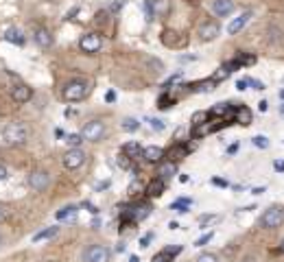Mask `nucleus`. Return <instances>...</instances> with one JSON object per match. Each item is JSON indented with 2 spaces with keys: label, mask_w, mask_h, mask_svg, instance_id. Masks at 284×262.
Here are the masks:
<instances>
[{
  "label": "nucleus",
  "mask_w": 284,
  "mask_h": 262,
  "mask_svg": "<svg viewBox=\"0 0 284 262\" xmlns=\"http://www.w3.org/2000/svg\"><path fill=\"white\" fill-rule=\"evenodd\" d=\"M26 136H28V129L24 122H9V125L5 127L3 131V140L5 144H9V147H16V144H24L26 142Z\"/></svg>",
  "instance_id": "f257e3e1"
},
{
  "label": "nucleus",
  "mask_w": 284,
  "mask_h": 262,
  "mask_svg": "<svg viewBox=\"0 0 284 262\" xmlns=\"http://www.w3.org/2000/svg\"><path fill=\"white\" fill-rule=\"evenodd\" d=\"M260 225L265 230H278L284 225V206H271L260 216Z\"/></svg>",
  "instance_id": "f03ea898"
},
{
  "label": "nucleus",
  "mask_w": 284,
  "mask_h": 262,
  "mask_svg": "<svg viewBox=\"0 0 284 262\" xmlns=\"http://www.w3.org/2000/svg\"><path fill=\"white\" fill-rule=\"evenodd\" d=\"M87 94H90V85L85 81H70L68 85L64 87V99L70 101V103H77V101H83Z\"/></svg>",
  "instance_id": "7ed1b4c3"
},
{
  "label": "nucleus",
  "mask_w": 284,
  "mask_h": 262,
  "mask_svg": "<svg viewBox=\"0 0 284 262\" xmlns=\"http://www.w3.org/2000/svg\"><path fill=\"white\" fill-rule=\"evenodd\" d=\"M112 251L105 245H92L83 251V262H109Z\"/></svg>",
  "instance_id": "20e7f679"
},
{
  "label": "nucleus",
  "mask_w": 284,
  "mask_h": 262,
  "mask_svg": "<svg viewBox=\"0 0 284 262\" xmlns=\"http://www.w3.org/2000/svg\"><path fill=\"white\" fill-rule=\"evenodd\" d=\"M81 136L83 140H90V142H97L105 136V125L101 120H90L87 125L81 129Z\"/></svg>",
  "instance_id": "39448f33"
},
{
  "label": "nucleus",
  "mask_w": 284,
  "mask_h": 262,
  "mask_svg": "<svg viewBox=\"0 0 284 262\" xmlns=\"http://www.w3.org/2000/svg\"><path fill=\"white\" fill-rule=\"evenodd\" d=\"M101 46H103V40H101L99 33H87L81 38V42H79V48H81L83 53H90V55L99 53Z\"/></svg>",
  "instance_id": "423d86ee"
},
{
  "label": "nucleus",
  "mask_w": 284,
  "mask_h": 262,
  "mask_svg": "<svg viewBox=\"0 0 284 262\" xmlns=\"http://www.w3.org/2000/svg\"><path fill=\"white\" fill-rule=\"evenodd\" d=\"M83 162H85V153L81 149H70L64 155V166L68 171H75V169H79V166H83Z\"/></svg>",
  "instance_id": "0eeeda50"
},
{
  "label": "nucleus",
  "mask_w": 284,
  "mask_h": 262,
  "mask_svg": "<svg viewBox=\"0 0 284 262\" xmlns=\"http://www.w3.org/2000/svg\"><path fill=\"white\" fill-rule=\"evenodd\" d=\"M218 33H221V26H218V22H214V20L199 26V40L201 42H212Z\"/></svg>",
  "instance_id": "6e6552de"
},
{
  "label": "nucleus",
  "mask_w": 284,
  "mask_h": 262,
  "mask_svg": "<svg viewBox=\"0 0 284 262\" xmlns=\"http://www.w3.org/2000/svg\"><path fill=\"white\" fill-rule=\"evenodd\" d=\"M48 181H50V177L46 171H33L31 177H28V186H31L33 190H46Z\"/></svg>",
  "instance_id": "1a4fd4ad"
},
{
  "label": "nucleus",
  "mask_w": 284,
  "mask_h": 262,
  "mask_svg": "<svg viewBox=\"0 0 284 262\" xmlns=\"http://www.w3.org/2000/svg\"><path fill=\"white\" fill-rule=\"evenodd\" d=\"M179 253H181V247H164L151 258V262H175Z\"/></svg>",
  "instance_id": "9d476101"
},
{
  "label": "nucleus",
  "mask_w": 284,
  "mask_h": 262,
  "mask_svg": "<svg viewBox=\"0 0 284 262\" xmlns=\"http://www.w3.org/2000/svg\"><path fill=\"white\" fill-rule=\"evenodd\" d=\"M151 210H153V208L149 206V203H140V206H134L131 210H127L125 216L131 218V221H144V218L151 214Z\"/></svg>",
  "instance_id": "9b49d317"
},
{
  "label": "nucleus",
  "mask_w": 284,
  "mask_h": 262,
  "mask_svg": "<svg viewBox=\"0 0 284 262\" xmlns=\"http://www.w3.org/2000/svg\"><path fill=\"white\" fill-rule=\"evenodd\" d=\"M11 96H13L16 103H28V101L33 99V90L28 85H24V83H18L16 87H13Z\"/></svg>",
  "instance_id": "f8f14e48"
},
{
  "label": "nucleus",
  "mask_w": 284,
  "mask_h": 262,
  "mask_svg": "<svg viewBox=\"0 0 284 262\" xmlns=\"http://www.w3.org/2000/svg\"><path fill=\"white\" fill-rule=\"evenodd\" d=\"M249 18H251V11H245V13H240L238 18H234V20H232L230 24H228V33H230V35H236L238 31H243V28H245V24H247V22H249Z\"/></svg>",
  "instance_id": "ddd939ff"
},
{
  "label": "nucleus",
  "mask_w": 284,
  "mask_h": 262,
  "mask_svg": "<svg viewBox=\"0 0 284 262\" xmlns=\"http://www.w3.org/2000/svg\"><path fill=\"white\" fill-rule=\"evenodd\" d=\"M212 11L218 18H225L234 11V0H214L212 3Z\"/></svg>",
  "instance_id": "4468645a"
},
{
  "label": "nucleus",
  "mask_w": 284,
  "mask_h": 262,
  "mask_svg": "<svg viewBox=\"0 0 284 262\" xmlns=\"http://www.w3.org/2000/svg\"><path fill=\"white\" fill-rule=\"evenodd\" d=\"M175 173H177V164L171 162V159H169V162H164V159H162V162L157 164V177H160V179L166 181V179L175 177Z\"/></svg>",
  "instance_id": "2eb2a0df"
},
{
  "label": "nucleus",
  "mask_w": 284,
  "mask_h": 262,
  "mask_svg": "<svg viewBox=\"0 0 284 262\" xmlns=\"http://www.w3.org/2000/svg\"><path fill=\"white\" fill-rule=\"evenodd\" d=\"M35 44L38 46H42V48H48L50 44H53V35H50V31L48 28H44V26H40V28H35Z\"/></svg>",
  "instance_id": "dca6fc26"
},
{
  "label": "nucleus",
  "mask_w": 284,
  "mask_h": 262,
  "mask_svg": "<svg viewBox=\"0 0 284 262\" xmlns=\"http://www.w3.org/2000/svg\"><path fill=\"white\" fill-rule=\"evenodd\" d=\"M142 157L147 159V162H151V164H160V162L164 159V151L160 149V147H155V144H153V147H147V149H144Z\"/></svg>",
  "instance_id": "f3484780"
},
{
  "label": "nucleus",
  "mask_w": 284,
  "mask_h": 262,
  "mask_svg": "<svg viewBox=\"0 0 284 262\" xmlns=\"http://www.w3.org/2000/svg\"><path fill=\"white\" fill-rule=\"evenodd\" d=\"M153 16H169L171 13V0H149Z\"/></svg>",
  "instance_id": "a211bd4d"
},
{
  "label": "nucleus",
  "mask_w": 284,
  "mask_h": 262,
  "mask_svg": "<svg viewBox=\"0 0 284 262\" xmlns=\"http://www.w3.org/2000/svg\"><path fill=\"white\" fill-rule=\"evenodd\" d=\"M164 188H166V181L164 179H160V177H153L149 181V186H147V194L149 196H160L164 192Z\"/></svg>",
  "instance_id": "6ab92c4d"
},
{
  "label": "nucleus",
  "mask_w": 284,
  "mask_h": 262,
  "mask_svg": "<svg viewBox=\"0 0 284 262\" xmlns=\"http://www.w3.org/2000/svg\"><path fill=\"white\" fill-rule=\"evenodd\" d=\"M142 153H144V149H142L138 142H127V144H122V155H127L129 159L140 157Z\"/></svg>",
  "instance_id": "aec40b11"
},
{
  "label": "nucleus",
  "mask_w": 284,
  "mask_h": 262,
  "mask_svg": "<svg viewBox=\"0 0 284 262\" xmlns=\"http://www.w3.org/2000/svg\"><path fill=\"white\" fill-rule=\"evenodd\" d=\"M57 232H59V227H46V230H42V232H38V234L33 236V243H42V240H48V238H55L57 236Z\"/></svg>",
  "instance_id": "412c9836"
},
{
  "label": "nucleus",
  "mask_w": 284,
  "mask_h": 262,
  "mask_svg": "<svg viewBox=\"0 0 284 262\" xmlns=\"http://www.w3.org/2000/svg\"><path fill=\"white\" fill-rule=\"evenodd\" d=\"M5 40L11 42V44H18V46H22V44H24V35H22L20 28H9V31L5 33Z\"/></svg>",
  "instance_id": "4be33fe9"
},
{
  "label": "nucleus",
  "mask_w": 284,
  "mask_h": 262,
  "mask_svg": "<svg viewBox=\"0 0 284 262\" xmlns=\"http://www.w3.org/2000/svg\"><path fill=\"white\" fill-rule=\"evenodd\" d=\"M236 122L238 125H249L251 122V112L247 107H236Z\"/></svg>",
  "instance_id": "5701e85b"
},
{
  "label": "nucleus",
  "mask_w": 284,
  "mask_h": 262,
  "mask_svg": "<svg viewBox=\"0 0 284 262\" xmlns=\"http://www.w3.org/2000/svg\"><path fill=\"white\" fill-rule=\"evenodd\" d=\"M193 206V201L191 199H177V201H173V210H177V212H188V208Z\"/></svg>",
  "instance_id": "b1692460"
},
{
  "label": "nucleus",
  "mask_w": 284,
  "mask_h": 262,
  "mask_svg": "<svg viewBox=\"0 0 284 262\" xmlns=\"http://www.w3.org/2000/svg\"><path fill=\"white\" fill-rule=\"evenodd\" d=\"M136 129H140V120H136V118H125L122 120V131H136Z\"/></svg>",
  "instance_id": "393cba45"
},
{
  "label": "nucleus",
  "mask_w": 284,
  "mask_h": 262,
  "mask_svg": "<svg viewBox=\"0 0 284 262\" xmlns=\"http://www.w3.org/2000/svg\"><path fill=\"white\" fill-rule=\"evenodd\" d=\"M77 214V208L75 206H68V208H64V210H59V212H57V218H59V221H66V218H72Z\"/></svg>",
  "instance_id": "a878e982"
},
{
  "label": "nucleus",
  "mask_w": 284,
  "mask_h": 262,
  "mask_svg": "<svg viewBox=\"0 0 284 262\" xmlns=\"http://www.w3.org/2000/svg\"><path fill=\"white\" fill-rule=\"evenodd\" d=\"M188 153V149L184 147V144H179L177 149H171V162H177V159H181Z\"/></svg>",
  "instance_id": "bb28decb"
},
{
  "label": "nucleus",
  "mask_w": 284,
  "mask_h": 262,
  "mask_svg": "<svg viewBox=\"0 0 284 262\" xmlns=\"http://www.w3.org/2000/svg\"><path fill=\"white\" fill-rule=\"evenodd\" d=\"M210 118V112H197L195 116H193V125L197 127V125H206V120Z\"/></svg>",
  "instance_id": "cd10ccee"
},
{
  "label": "nucleus",
  "mask_w": 284,
  "mask_h": 262,
  "mask_svg": "<svg viewBox=\"0 0 284 262\" xmlns=\"http://www.w3.org/2000/svg\"><path fill=\"white\" fill-rule=\"evenodd\" d=\"M66 142H68L72 149H79V144L83 142V136L81 134H70L68 138H66Z\"/></svg>",
  "instance_id": "c85d7f7f"
},
{
  "label": "nucleus",
  "mask_w": 284,
  "mask_h": 262,
  "mask_svg": "<svg viewBox=\"0 0 284 262\" xmlns=\"http://www.w3.org/2000/svg\"><path fill=\"white\" fill-rule=\"evenodd\" d=\"M195 262H218V256H216V253H210V251H203V253L197 256Z\"/></svg>",
  "instance_id": "c756f323"
},
{
  "label": "nucleus",
  "mask_w": 284,
  "mask_h": 262,
  "mask_svg": "<svg viewBox=\"0 0 284 262\" xmlns=\"http://www.w3.org/2000/svg\"><path fill=\"white\" fill-rule=\"evenodd\" d=\"M251 142H254V147H258V149H269V140L265 136H254Z\"/></svg>",
  "instance_id": "7c9ffc66"
},
{
  "label": "nucleus",
  "mask_w": 284,
  "mask_h": 262,
  "mask_svg": "<svg viewBox=\"0 0 284 262\" xmlns=\"http://www.w3.org/2000/svg\"><path fill=\"white\" fill-rule=\"evenodd\" d=\"M228 109H230V105H228V103H218L216 107L210 109V116H223L225 112H228Z\"/></svg>",
  "instance_id": "2f4dec72"
},
{
  "label": "nucleus",
  "mask_w": 284,
  "mask_h": 262,
  "mask_svg": "<svg viewBox=\"0 0 284 262\" xmlns=\"http://www.w3.org/2000/svg\"><path fill=\"white\" fill-rule=\"evenodd\" d=\"M171 103H175V101L169 96V94H162V96H160V101H157V107L166 109V107H171Z\"/></svg>",
  "instance_id": "473e14b6"
},
{
  "label": "nucleus",
  "mask_w": 284,
  "mask_h": 262,
  "mask_svg": "<svg viewBox=\"0 0 284 262\" xmlns=\"http://www.w3.org/2000/svg\"><path fill=\"white\" fill-rule=\"evenodd\" d=\"M149 125H151V129L153 131H164V120H157V118H149Z\"/></svg>",
  "instance_id": "72a5a7b5"
},
{
  "label": "nucleus",
  "mask_w": 284,
  "mask_h": 262,
  "mask_svg": "<svg viewBox=\"0 0 284 262\" xmlns=\"http://www.w3.org/2000/svg\"><path fill=\"white\" fill-rule=\"evenodd\" d=\"M212 85H214V81H212V79H210V81L197 83V87H195V90H197V92H208V90H212Z\"/></svg>",
  "instance_id": "f704fd0d"
},
{
  "label": "nucleus",
  "mask_w": 284,
  "mask_h": 262,
  "mask_svg": "<svg viewBox=\"0 0 284 262\" xmlns=\"http://www.w3.org/2000/svg\"><path fill=\"white\" fill-rule=\"evenodd\" d=\"M138 192H142V184H140V179H134L129 186V194H138Z\"/></svg>",
  "instance_id": "c9c22d12"
},
{
  "label": "nucleus",
  "mask_w": 284,
  "mask_h": 262,
  "mask_svg": "<svg viewBox=\"0 0 284 262\" xmlns=\"http://www.w3.org/2000/svg\"><path fill=\"white\" fill-rule=\"evenodd\" d=\"M212 232H208V234H203L201 238H197V243H195V247H203V245H206V243H210V240H212Z\"/></svg>",
  "instance_id": "e433bc0d"
},
{
  "label": "nucleus",
  "mask_w": 284,
  "mask_h": 262,
  "mask_svg": "<svg viewBox=\"0 0 284 262\" xmlns=\"http://www.w3.org/2000/svg\"><path fill=\"white\" fill-rule=\"evenodd\" d=\"M249 85L254 87V90H265V83L258 81V79H249Z\"/></svg>",
  "instance_id": "4c0bfd02"
},
{
  "label": "nucleus",
  "mask_w": 284,
  "mask_h": 262,
  "mask_svg": "<svg viewBox=\"0 0 284 262\" xmlns=\"http://www.w3.org/2000/svg\"><path fill=\"white\" fill-rule=\"evenodd\" d=\"M212 221H216V216H214V214H206V216H201V218H199V223H201V225H208V223H212Z\"/></svg>",
  "instance_id": "58836bf2"
},
{
  "label": "nucleus",
  "mask_w": 284,
  "mask_h": 262,
  "mask_svg": "<svg viewBox=\"0 0 284 262\" xmlns=\"http://www.w3.org/2000/svg\"><path fill=\"white\" fill-rule=\"evenodd\" d=\"M247 85H249V79H238V81H236L238 90H247Z\"/></svg>",
  "instance_id": "ea45409f"
},
{
  "label": "nucleus",
  "mask_w": 284,
  "mask_h": 262,
  "mask_svg": "<svg viewBox=\"0 0 284 262\" xmlns=\"http://www.w3.org/2000/svg\"><path fill=\"white\" fill-rule=\"evenodd\" d=\"M273 169L278 171V173H284V159H275V162H273Z\"/></svg>",
  "instance_id": "a19ab883"
},
{
  "label": "nucleus",
  "mask_w": 284,
  "mask_h": 262,
  "mask_svg": "<svg viewBox=\"0 0 284 262\" xmlns=\"http://www.w3.org/2000/svg\"><path fill=\"white\" fill-rule=\"evenodd\" d=\"M118 166H120V169H127V166H129V157H127V155H120Z\"/></svg>",
  "instance_id": "79ce46f5"
},
{
  "label": "nucleus",
  "mask_w": 284,
  "mask_h": 262,
  "mask_svg": "<svg viewBox=\"0 0 284 262\" xmlns=\"http://www.w3.org/2000/svg\"><path fill=\"white\" fill-rule=\"evenodd\" d=\"M83 208H85V210H90L92 214H97V212H99V210H97V206H92V203H87V201L83 203Z\"/></svg>",
  "instance_id": "37998d69"
},
{
  "label": "nucleus",
  "mask_w": 284,
  "mask_h": 262,
  "mask_svg": "<svg viewBox=\"0 0 284 262\" xmlns=\"http://www.w3.org/2000/svg\"><path fill=\"white\" fill-rule=\"evenodd\" d=\"M151 238H153V234H147V236H142V240H140V247H147Z\"/></svg>",
  "instance_id": "c03bdc74"
},
{
  "label": "nucleus",
  "mask_w": 284,
  "mask_h": 262,
  "mask_svg": "<svg viewBox=\"0 0 284 262\" xmlns=\"http://www.w3.org/2000/svg\"><path fill=\"white\" fill-rule=\"evenodd\" d=\"M212 184H214V186H223V188H225V186H228V181H225V179H218V177H214V179H212Z\"/></svg>",
  "instance_id": "a18cd8bd"
},
{
  "label": "nucleus",
  "mask_w": 284,
  "mask_h": 262,
  "mask_svg": "<svg viewBox=\"0 0 284 262\" xmlns=\"http://www.w3.org/2000/svg\"><path fill=\"white\" fill-rule=\"evenodd\" d=\"M258 109H260V112H267V109H269V103H267V101H260V103H258Z\"/></svg>",
  "instance_id": "49530a36"
},
{
  "label": "nucleus",
  "mask_w": 284,
  "mask_h": 262,
  "mask_svg": "<svg viewBox=\"0 0 284 262\" xmlns=\"http://www.w3.org/2000/svg\"><path fill=\"white\" fill-rule=\"evenodd\" d=\"M3 179H7V169L0 164V181H3Z\"/></svg>",
  "instance_id": "de8ad7c7"
},
{
  "label": "nucleus",
  "mask_w": 284,
  "mask_h": 262,
  "mask_svg": "<svg viewBox=\"0 0 284 262\" xmlns=\"http://www.w3.org/2000/svg\"><path fill=\"white\" fill-rule=\"evenodd\" d=\"M236 151H238V142H236V144H232V147L228 149V153H230V155H234V153H236Z\"/></svg>",
  "instance_id": "09e8293b"
},
{
  "label": "nucleus",
  "mask_w": 284,
  "mask_h": 262,
  "mask_svg": "<svg viewBox=\"0 0 284 262\" xmlns=\"http://www.w3.org/2000/svg\"><path fill=\"white\" fill-rule=\"evenodd\" d=\"M7 216V208L3 206V203H0V221H3V218Z\"/></svg>",
  "instance_id": "8fccbe9b"
},
{
  "label": "nucleus",
  "mask_w": 284,
  "mask_h": 262,
  "mask_svg": "<svg viewBox=\"0 0 284 262\" xmlns=\"http://www.w3.org/2000/svg\"><path fill=\"white\" fill-rule=\"evenodd\" d=\"M114 99H116V94H114V92H107V96H105V101H107V103H112Z\"/></svg>",
  "instance_id": "3c124183"
},
{
  "label": "nucleus",
  "mask_w": 284,
  "mask_h": 262,
  "mask_svg": "<svg viewBox=\"0 0 284 262\" xmlns=\"http://www.w3.org/2000/svg\"><path fill=\"white\" fill-rule=\"evenodd\" d=\"M262 192H265V188H254L251 190V194H262Z\"/></svg>",
  "instance_id": "603ef678"
},
{
  "label": "nucleus",
  "mask_w": 284,
  "mask_h": 262,
  "mask_svg": "<svg viewBox=\"0 0 284 262\" xmlns=\"http://www.w3.org/2000/svg\"><path fill=\"white\" fill-rule=\"evenodd\" d=\"M188 179H191V177H188V175H179V181H181V184H186Z\"/></svg>",
  "instance_id": "864d4df0"
},
{
  "label": "nucleus",
  "mask_w": 284,
  "mask_h": 262,
  "mask_svg": "<svg viewBox=\"0 0 284 262\" xmlns=\"http://www.w3.org/2000/svg\"><path fill=\"white\" fill-rule=\"evenodd\" d=\"M109 186V181H103V184H99L97 188H99V190H103V188H107Z\"/></svg>",
  "instance_id": "5fc2aeb1"
},
{
  "label": "nucleus",
  "mask_w": 284,
  "mask_h": 262,
  "mask_svg": "<svg viewBox=\"0 0 284 262\" xmlns=\"http://www.w3.org/2000/svg\"><path fill=\"white\" fill-rule=\"evenodd\" d=\"M275 251H278V253H284V240L280 243V247H278V249H275Z\"/></svg>",
  "instance_id": "6e6d98bb"
},
{
  "label": "nucleus",
  "mask_w": 284,
  "mask_h": 262,
  "mask_svg": "<svg viewBox=\"0 0 284 262\" xmlns=\"http://www.w3.org/2000/svg\"><path fill=\"white\" fill-rule=\"evenodd\" d=\"M129 262H140V260H138V256H131V258H129Z\"/></svg>",
  "instance_id": "4d7b16f0"
},
{
  "label": "nucleus",
  "mask_w": 284,
  "mask_h": 262,
  "mask_svg": "<svg viewBox=\"0 0 284 262\" xmlns=\"http://www.w3.org/2000/svg\"><path fill=\"white\" fill-rule=\"evenodd\" d=\"M280 116H284V103L280 105Z\"/></svg>",
  "instance_id": "13d9d810"
},
{
  "label": "nucleus",
  "mask_w": 284,
  "mask_h": 262,
  "mask_svg": "<svg viewBox=\"0 0 284 262\" xmlns=\"http://www.w3.org/2000/svg\"><path fill=\"white\" fill-rule=\"evenodd\" d=\"M280 99H282V103H284V90H280Z\"/></svg>",
  "instance_id": "bf43d9fd"
},
{
  "label": "nucleus",
  "mask_w": 284,
  "mask_h": 262,
  "mask_svg": "<svg viewBox=\"0 0 284 262\" xmlns=\"http://www.w3.org/2000/svg\"><path fill=\"white\" fill-rule=\"evenodd\" d=\"M0 245H3V236H0Z\"/></svg>",
  "instance_id": "052dcab7"
}]
</instances>
